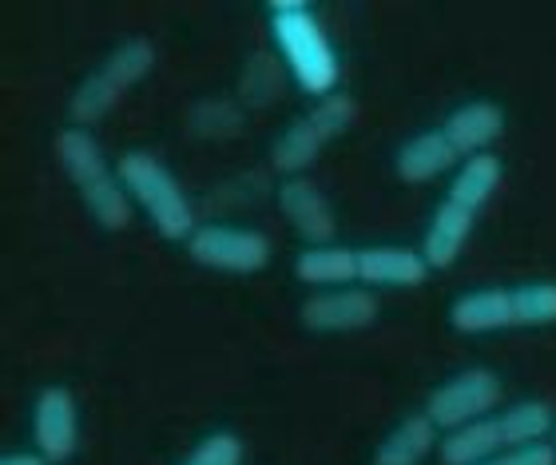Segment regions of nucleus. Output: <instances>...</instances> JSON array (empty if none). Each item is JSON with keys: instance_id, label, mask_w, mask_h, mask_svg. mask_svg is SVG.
<instances>
[{"instance_id": "nucleus-1", "label": "nucleus", "mask_w": 556, "mask_h": 465, "mask_svg": "<svg viewBox=\"0 0 556 465\" xmlns=\"http://www.w3.org/2000/svg\"><path fill=\"white\" fill-rule=\"evenodd\" d=\"M270 52L282 60V68L302 92L314 100L338 92L342 80V60H338L330 36H326L318 12L306 0H275L267 4Z\"/></svg>"}, {"instance_id": "nucleus-2", "label": "nucleus", "mask_w": 556, "mask_h": 465, "mask_svg": "<svg viewBox=\"0 0 556 465\" xmlns=\"http://www.w3.org/2000/svg\"><path fill=\"white\" fill-rule=\"evenodd\" d=\"M56 163L64 167V175L72 179L80 203L88 208L104 231H124L131 219H136V208H131V196L124 179H119V167L108 160L104 143L96 140L92 131L72 124L56 136Z\"/></svg>"}, {"instance_id": "nucleus-3", "label": "nucleus", "mask_w": 556, "mask_h": 465, "mask_svg": "<svg viewBox=\"0 0 556 465\" xmlns=\"http://www.w3.org/2000/svg\"><path fill=\"white\" fill-rule=\"evenodd\" d=\"M119 179L128 187L131 208L155 227L167 243H187L199 227L195 199L184 187V179L151 152H124L119 155Z\"/></svg>"}, {"instance_id": "nucleus-4", "label": "nucleus", "mask_w": 556, "mask_h": 465, "mask_svg": "<svg viewBox=\"0 0 556 465\" xmlns=\"http://www.w3.org/2000/svg\"><path fill=\"white\" fill-rule=\"evenodd\" d=\"M354 116H358V108H354V100L346 92L314 100L299 120H290L287 128L278 131V140L270 143V167L282 179L306 175L330 143L342 140L354 128Z\"/></svg>"}, {"instance_id": "nucleus-5", "label": "nucleus", "mask_w": 556, "mask_h": 465, "mask_svg": "<svg viewBox=\"0 0 556 465\" xmlns=\"http://www.w3.org/2000/svg\"><path fill=\"white\" fill-rule=\"evenodd\" d=\"M151 68H155V48L148 40L131 36V40L116 45L72 92V120L80 128H92L96 120H104L139 80H148Z\"/></svg>"}, {"instance_id": "nucleus-6", "label": "nucleus", "mask_w": 556, "mask_h": 465, "mask_svg": "<svg viewBox=\"0 0 556 465\" xmlns=\"http://www.w3.org/2000/svg\"><path fill=\"white\" fill-rule=\"evenodd\" d=\"M501 402H505L501 374L489 370V366H465V370L445 378V382L426 398V414L441 433H450V430L469 426V422L493 418L501 410Z\"/></svg>"}, {"instance_id": "nucleus-7", "label": "nucleus", "mask_w": 556, "mask_h": 465, "mask_svg": "<svg viewBox=\"0 0 556 465\" xmlns=\"http://www.w3.org/2000/svg\"><path fill=\"white\" fill-rule=\"evenodd\" d=\"M270 239L258 227L243 223H199L195 235L187 239L191 263L223 275H258L270 263Z\"/></svg>"}, {"instance_id": "nucleus-8", "label": "nucleus", "mask_w": 556, "mask_h": 465, "mask_svg": "<svg viewBox=\"0 0 556 465\" xmlns=\"http://www.w3.org/2000/svg\"><path fill=\"white\" fill-rule=\"evenodd\" d=\"M33 442L52 465L68 462L80 445V406L68 386H45L33 402Z\"/></svg>"}, {"instance_id": "nucleus-9", "label": "nucleus", "mask_w": 556, "mask_h": 465, "mask_svg": "<svg viewBox=\"0 0 556 465\" xmlns=\"http://www.w3.org/2000/svg\"><path fill=\"white\" fill-rule=\"evenodd\" d=\"M275 199H278V215L287 219V227L299 235L306 247L334 243L338 215L318 184H311L306 175H294V179H282V184H278Z\"/></svg>"}, {"instance_id": "nucleus-10", "label": "nucleus", "mask_w": 556, "mask_h": 465, "mask_svg": "<svg viewBox=\"0 0 556 465\" xmlns=\"http://www.w3.org/2000/svg\"><path fill=\"white\" fill-rule=\"evenodd\" d=\"M302 326H311L318 335H350L366 330L378 318V294L370 287H334V291H311L302 303Z\"/></svg>"}, {"instance_id": "nucleus-11", "label": "nucleus", "mask_w": 556, "mask_h": 465, "mask_svg": "<svg viewBox=\"0 0 556 465\" xmlns=\"http://www.w3.org/2000/svg\"><path fill=\"white\" fill-rule=\"evenodd\" d=\"M429 279V263L421 247L378 243L358 247V282L370 291H414Z\"/></svg>"}, {"instance_id": "nucleus-12", "label": "nucleus", "mask_w": 556, "mask_h": 465, "mask_svg": "<svg viewBox=\"0 0 556 465\" xmlns=\"http://www.w3.org/2000/svg\"><path fill=\"white\" fill-rule=\"evenodd\" d=\"M441 131L450 136V143L457 148L462 160L485 155L505 136V108L493 104V100H465L441 120Z\"/></svg>"}, {"instance_id": "nucleus-13", "label": "nucleus", "mask_w": 556, "mask_h": 465, "mask_svg": "<svg viewBox=\"0 0 556 465\" xmlns=\"http://www.w3.org/2000/svg\"><path fill=\"white\" fill-rule=\"evenodd\" d=\"M477 227V211L453 203V199H441L433 215L426 223V235H421V255H426L429 271H445L462 259L465 243Z\"/></svg>"}, {"instance_id": "nucleus-14", "label": "nucleus", "mask_w": 556, "mask_h": 465, "mask_svg": "<svg viewBox=\"0 0 556 465\" xmlns=\"http://www.w3.org/2000/svg\"><path fill=\"white\" fill-rule=\"evenodd\" d=\"M450 326L457 335H497L517 326L513 287H477L450 303Z\"/></svg>"}, {"instance_id": "nucleus-15", "label": "nucleus", "mask_w": 556, "mask_h": 465, "mask_svg": "<svg viewBox=\"0 0 556 465\" xmlns=\"http://www.w3.org/2000/svg\"><path fill=\"white\" fill-rule=\"evenodd\" d=\"M457 163H462V155H457V148L450 143V136L441 128H426V131H417V136H409V140L397 148L394 172H397V179H406V184H433V179H441L445 172H457Z\"/></svg>"}, {"instance_id": "nucleus-16", "label": "nucleus", "mask_w": 556, "mask_h": 465, "mask_svg": "<svg viewBox=\"0 0 556 465\" xmlns=\"http://www.w3.org/2000/svg\"><path fill=\"white\" fill-rule=\"evenodd\" d=\"M294 279L311 291H334V287H358V247L323 243L302 247L294 259Z\"/></svg>"}, {"instance_id": "nucleus-17", "label": "nucleus", "mask_w": 556, "mask_h": 465, "mask_svg": "<svg viewBox=\"0 0 556 465\" xmlns=\"http://www.w3.org/2000/svg\"><path fill=\"white\" fill-rule=\"evenodd\" d=\"M441 445V430L429 422V414H406L394 430L386 433L370 465H426V457Z\"/></svg>"}, {"instance_id": "nucleus-18", "label": "nucleus", "mask_w": 556, "mask_h": 465, "mask_svg": "<svg viewBox=\"0 0 556 465\" xmlns=\"http://www.w3.org/2000/svg\"><path fill=\"white\" fill-rule=\"evenodd\" d=\"M497 426H501V438H505V450L545 445V442H553V433H556L553 406H548V402H541V398H525V402L501 406L497 410Z\"/></svg>"}, {"instance_id": "nucleus-19", "label": "nucleus", "mask_w": 556, "mask_h": 465, "mask_svg": "<svg viewBox=\"0 0 556 465\" xmlns=\"http://www.w3.org/2000/svg\"><path fill=\"white\" fill-rule=\"evenodd\" d=\"M501 450H505V438H501L497 414H493V418L469 422L462 430L441 433L438 457L441 465H481L489 457H497Z\"/></svg>"}, {"instance_id": "nucleus-20", "label": "nucleus", "mask_w": 556, "mask_h": 465, "mask_svg": "<svg viewBox=\"0 0 556 465\" xmlns=\"http://www.w3.org/2000/svg\"><path fill=\"white\" fill-rule=\"evenodd\" d=\"M501 179H505V163H501V155H493V152L473 155V160L457 163L445 199H453V203H462V208H469V211H481L489 199L497 196Z\"/></svg>"}, {"instance_id": "nucleus-21", "label": "nucleus", "mask_w": 556, "mask_h": 465, "mask_svg": "<svg viewBox=\"0 0 556 465\" xmlns=\"http://www.w3.org/2000/svg\"><path fill=\"white\" fill-rule=\"evenodd\" d=\"M282 76H287V68H282V60L275 52H255L243 64V72H239V104L247 108L275 104L278 92H282Z\"/></svg>"}, {"instance_id": "nucleus-22", "label": "nucleus", "mask_w": 556, "mask_h": 465, "mask_svg": "<svg viewBox=\"0 0 556 465\" xmlns=\"http://www.w3.org/2000/svg\"><path fill=\"white\" fill-rule=\"evenodd\" d=\"M243 128V104L227 96H207L191 108V131L203 140H231Z\"/></svg>"}, {"instance_id": "nucleus-23", "label": "nucleus", "mask_w": 556, "mask_h": 465, "mask_svg": "<svg viewBox=\"0 0 556 465\" xmlns=\"http://www.w3.org/2000/svg\"><path fill=\"white\" fill-rule=\"evenodd\" d=\"M513 314H517V326H553L556 323V282L553 279H536L513 287Z\"/></svg>"}, {"instance_id": "nucleus-24", "label": "nucleus", "mask_w": 556, "mask_h": 465, "mask_svg": "<svg viewBox=\"0 0 556 465\" xmlns=\"http://www.w3.org/2000/svg\"><path fill=\"white\" fill-rule=\"evenodd\" d=\"M247 445L235 430H215L191 445V454L179 465H243Z\"/></svg>"}, {"instance_id": "nucleus-25", "label": "nucleus", "mask_w": 556, "mask_h": 465, "mask_svg": "<svg viewBox=\"0 0 556 465\" xmlns=\"http://www.w3.org/2000/svg\"><path fill=\"white\" fill-rule=\"evenodd\" d=\"M481 465H556L553 445H521V450H501L497 457H489Z\"/></svg>"}, {"instance_id": "nucleus-26", "label": "nucleus", "mask_w": 556, "mask_h": 465, "mask_svg": "<svg viewBox=\"0 0 556 465\" xmlns=\"http://www.w3.org/2000/svg\"><path fill=\"white\" fill-rule=\"evenodd\" d=\"M0 465H52L40 450H12V454L0 457Z\"/></svg>"}, {"instance_id": "nucleus-27", "label": "nucleus", "mask_w": 556, "mask_h": 465, "mask_svg": "<svg viewBox=\"0 0 556 465\" xmlns=\"http://www.w3.org/2000/svg\"><path fill=\"white\" fill-rule=\"evenodd\" d=\"M548 445H553V454H556V433H553V442H548Z\"/></svg>"}]
</instances>
